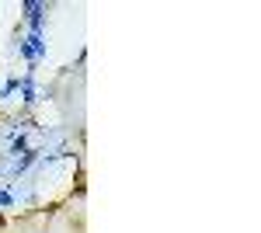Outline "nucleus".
<instances>
[{
  "instance_id": "f257e3e1",
  "label": "nucleus",
  "mask_w": 261,
  "mask_h": 233,
  "mask_svg": "<svg viewBox=\"0 0 261 233\" xmlns=\"http://www.w3.org/2000/svg\"><path fill=\"white\" fill-rule=\"evenodd\" d=\"M21 11H24V24H28V32H42L45 28V4L42 0H24L21 4Z\"/></svg>"
},
{
  "instance_id": "f03ea898",
  "label": "nucleus",
  "mask_w": 261,
  "mask_h": 233,
  "mask_svg": "<svg viewBox=\"0 0 261 233\" xmlns=\"http://www.w3.org/2000/svg\"><path fill=\"white\" fill-rule=\"evenodd\" d=\"M18 94H21V101H24V105H35V101H39V87H35V77H21Z\"/></svg>"
},
{
  "instance_id": "7ed1b4c3",
  "label": "nucleus",
  "mask_w": 261,
  "mask_h": 233,
  "mask_svg": "<svg viewBox=\"0 0 261 233\" xmlns=\"http://www.w3.org/2000/svg\"><path fill=\"white\" fill-rule=\"evenodd\" d=\"M39 153H42V150H24L21 157H14V167H11V171H14V177L24 174V171H28V167H32L35 160H39Z\"/></svg>"
},
{
  "instance_id": "20e7f679",
  "label": "nucleus",
  "mask_w": 261,
  "mask_h": 233,
  "mask_svg": "<svg viewBox=\"0 0 261 233\" xmlns=\"http://www.w3.org/2000/svg\"><path fill=\"white\" fill-rule=\"evenodd\" d=\"M18 84H21V77H11V80H7V84L0 87V101H7V97L14 94V91H18Z\"/></svg>"
},
{
  "instance_id": "39448f33",
  "label": "nucleus",
  "mask_w": 261,
  "mask_h": 233,
  "mask_svg": "<svg viewBox=\"0 0 261 233\" xmlns=\"http://www.w3.org/2000/svg\"><path fill=\"white\" fill-rule=\"evenodd\" d=\"M24 150H28V139H24V136H21V133H18V136L11 139V153L18 157V153H24Z\"/></svg>"
},
{
  "instance_id": "423d86ee",
  "label": "nucleus",
  "mask_w": 261,
  "mask_h": 233,
  "mask_svg": "<svg viewBox=\"0 0 261 233\" xmlns=\"http://www.w3.org/2000/svg\"><path fill=\"white\" fill-rule=\"evenodd\" d=\"M0 205H4V209H11V205H14V192H7V188H4V192H0Z\"/></svg>"
}]
</instances>
